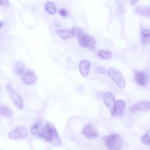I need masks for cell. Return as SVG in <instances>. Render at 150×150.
<instances>
[{"instance_id": "cell-1", "label": "cell", "mask_w": 150, "mask_h": 150, "mask_svg": "<svg viewBox=\"0 0 150 150\" xmlns=\"http://www.w3.org/2000/svg\"><path fill=\"white\" fill-rule=\"evenodd\" d=\"M40 136L47 142H51L54 139L57 144L59 145L61 144V141L56 129L50 122H47L43 128Z\"/></svg>"}, {"instance_id": "cell-2", "label": "cell", "mask_w": 150, "mask_h": 150, "mask_svg": "<svg viewBox=\"0 0 150 150\" xmlns=\"http://www.w3.org/2000/svg\"><path fill=\"white\" fill-rule=\"evenodd\" d=\"M103 141L109 150H120L122 146L121 137L117 134H114L104 137Z\"/></svg>"}, {"instance_id": "cell-3", "label": "cell", "mask_w": 150, "mask_h": 150, "mask_svg": "<svg viewBox=\"0 0 150 150\" xmlns=\"http://www.w3.org/2000/svg\"><path fill=\"white\" fill-rule=\"evenodd\" d=\"M109 76L120 88L123 89L126 86L125 81L120 72L117 69L111 67L107 70Z\"/></svg>"}, {"instance_id": "cell-4", "label": "cell", "mask_w": 150, "mask_h": 150, "mask_svg": "<svg viewBox=\"0 0 150 150\" xmlns=\"http://www.w3.org/2000/svg\"><path fill=\"white\" fill-rule=\"evenodd\" d=\"M27 134L26 128L23 126H19L11 130L9 132L8 137L11 140H21L25 138Z\"/></svg>"}, {"instance_id": "cell-5", "label": "cell", "mask_w": 150, "mask_h": 150, "mask_svg": "<svg viewBox=\"0 0 150 150\" xmlns=\"http://www.w3.org/2000/svg\"><path fill=\"white\" fill-rule=\"evenodd\" d=\"M79 41L81 46L90 50H93L95 47L96 44L95 39L90 35L83 34L79 37Z\"/></svg>"}, {"instance_id": "cell-6", "label": "cell", "mask_w": 150, "mask_h": 150, "mask_svg": "<svg viewBox=\"0 0 150 150\" xmlns=\"http://www.w3.org/2000/svg\"><path fill=\"white\" fill-rule=\"evenodd\" d=\"M10 97L15 105L19 109H22L23 106V103L22 98L19 93L10 85L6 86Z\"/></svg>"}, {"instance_id": "cell-7", "label": "cell", "mask_w": 150, "mask_h": 150, "mask_svg": "<svg viewBox=\"0 0 150 150\" xmlns=\"http://www.w3.org/2000/svg\"><path fill=\"white\" fill-rule=\"evenodd\" d=\"M104 103L111 114L114 110L115 103V99L112 94L110 92H106L104 95Z\"/></svg>"}, {"instance_id": "cell-8", "label": "cell", "mask_w": 150, "mask_h": 150, "mask_svg": "<svg viewBox=\"0 0 150 150\" xmlns=\"http://www.w3.org/2000/svg\"><path fill=\"white\" fill-rule=\"evenodd\" d=\"M150 110V101H142L132 105L129 109L130 113H133L139 110Z\"/></svg>"}, {"instance_id": "cell-9", "label": "cell", "mask_w": 150, "mask_h": 150, "mask_svg": "<svg viewBox=\"0 0 150 150\" xmlns=\"http://www.w3.org/2000/svg\"><path fill=\"white\" fill-rule=\"evenodd\" d=\"M126 106L125 101L121 99L117 100L115 102V108L112 115L118 117L121 116L124 113Z\"/></svg>"}, {"instance_id": "cell-10", "label": "cell", "mask_w": 150, "mask_h": 150, "mask_svg": "<svg viewBox=\"0 0 150 150\" xmlns=\"http://www.w3.org/2000/svg\"><path fill=\"white\" fill-rule=\"evenodd\" d=\"M82 132L86 137L91 139L96 138L98 135L96 129L91 124L86 125L83 129Z\"/></svg>"}, {"instance_id": "cell-11", "label": "cell", "mask_w": 150, "mask_h": 150, "mask_svg": "<svg viewBox=\"0 0 150 150\" xmlns=\"http://www.w3.org/2000/svg\"><path fill=\"white\" fill-rule=\"evenodd\" d=\"M23 79V82L26 85H32L36 81L37 77L35 73L31 70H28L24 74Z\"/></svg>"}, {"instance_id": "cell-12", "label": "cell", "mask_w": 150, "mask_h": 150, "mask_svg": "<svg viewBox=\"0 0 150 150\" xmlns=\"http://www.w3.org/2000/svg\"><path fill=\"white\" fill-rule=\"evenodd\" d=\"M91 66L90 62L86 60L80 61L79 66V70L81 74L84 76H87L89 72Z\"/></svg>"}, {"instance_id": "cell-13", "label": "cell", "mask_w": 150, "mask_h": 150, "mask_svg": "<svg viewBox=\"0 0 150 150\" xmlns=\"http://www.w3.org/2000/svg\"><path fill=\"white\" fill-rule=\"evenodd\" d=\"M55 33L63 39H69L75 37L72 29L57 30H55Z\"/></svg>"}, {"instance_id": "cell-14", "label": "cell", "mask_w": 150, "mask_h": 150, "mask_svg": "<svg viewBox=\"0 0 150 150\" xmlns=\"http://www.w3.org/2000/svg\"><path fill=\"white\" fill-rule=\"evenodd\" d=\"M134 78L136 83L140 86L145 85L146 82V78L143 72L137 71L134 74Z\"/></svg>"}, {"instance_id": "cell-15", "label": "cell", "mask_w": 150, "mask_h": 150, "mask_svg": "<svg viewBox=\"0 0 150 150\" xmlns=\"http://www.w3.org/2000/svg\"><path fill=\"white\" fill-rule=\"evenodd\" d=\"M141 41L144 45H146L150 43V29H144L141 30Z\"/></svg>"}, {"instance_id": "cell-16", "label": "cell", "mask_w": 150, "mask_h": 150, "mask_svg": "<svg viewBox=\"0 0 150 150\" xmlns=\"http://www.w3.org/2000/svg\"><path fill=\"white\" fill-rule=\"evenodd\" d=\"M43 129V128L41 122L38 121L32 126L31 128V132L33 135L40 136L42 132Z\"/></svg>"}, {"instance_id": "cell-17", "label": "cell", "mask_w": 150, "mask_h": 150, "mask_svg": "<svg viewBox=\"0 0 150 150\" xmlns=\"http://www.w3.org/2000/svg\"><path fill=\"white\" fill-rule=\"evenodd\" d=\"M13 68L14 72L18 75L22 74L24 72L25 69L24 64L20 61L16 62L13 64Z\"/></svg>"}, {"instance_id": "cell-18", "label": "cell", "mask_w": 150, "mask_h": 150, "mask_svg": "<svg viewBox=\"0 0 150 150\" xmlns=\"http://www.w3.org/2000/svg\"><path fill=\"white\" fill-rule=\"evenodd\" d=\"M0 111L1 115L3 116L10 118L13 116V112L11 110L4 105H1Z\"/></svg>"}, {"instance_id": "cell-19", "label": "cell", "mask_w": 150, "mask_h": 150, "mask_svg": "<svg viewBox=\"0 0 150 150\" xmlns=\"http://www.w3.org/2000/svg\"><path fill=\"white\" fill-rule=\"evenodd\" d=\"M45 8L46 11L51 15L54 14L57 11V8L55 5L52 2L47 3L45 6Z\"/></svg>"}, {"instance_id": "cell-20", "label": "cell", "mask_w": 150, "mask_h": 150, "mask_svg": "<svg viewBox=\"0 0 150 150\" xmlns=\"http://www.w3.org/2000/svg\"><path fill=\"white\" fill-rule=\"evenodd\" d=\"M141 141L143 144L145 145L150 144V129L148 130L146 134L141 137Z\"/></svg>"}, {"instance_id": "cell-21", "label": "cell", "mask_w": 150, "mask_h": 150, "mask_svg": "<svg viewBox=\"0 0 150 150\" xmlns=\"http://www.w3.org/2000/svg\"><path fill=\"white\" fill-rule=\"evenodd\" d=\"M98 54L100 58L103 59H109L112 57L111 53L102 50H99L98 52Z\"/></svg>"}, {"instance_id": "cell-22", "label": "cell", "mask_w": 150, "mask_h": 150, "mask_svg": "<svg viewBox=\"0 0 150 150\" xmlns=\"http://www.w3.org/2000/svg\"><path fill=\"white\" fill-rule=\"evenodd\" d=\"M72 30L75 37H79L84 33L83 30L77 27L73 28Z\"/></svg>"}, {"instance_id": "cell-23", "label": "cell", "mask_w": 150, "mask_h": 150, "mask_svg": "<svg viewBox=\"0 0 150 150\" xmlns=\"http://www.w3.org/2000/svg\"><path fill=\"white\" fill-rule=\"evenodd\" d=\"M138 10V12L140 13L150 16V7L141 8Z\"/></svg>"}, {"instance_id": "cell-24", "label": "cell", "mask_w": 150, "mask_h": 150, "mask_svg": "<svg viewBox=\"0 0 150 150\" xmlns=\"http://www.w3.org/2000/svg\"><path fill=\"white\" fill-rule=\"evenodd\" d=\"M59 12L63 16H66L67 14V12L64 9H61L59 10Z\"/></svg>"}, {"instance_id": "cell-25", "label": "cell", "mask_w": 150, "mask_h": 150, "mask_svg": "<svg viewBox=\"0 0 150 150\" xmlns=\"http://www.w3.org/2000/svg\"><path fill=\"white\" fill-rule=\"evenodd\" d=\"M97 71L101 74H104L106 72L105 69L102 67H98L97 68Z\"/></svg>"}, {"instance_id": "cell-26", "label": "cell", "mask_w": 150, "mask_h": 150, "mask_svg": "<svg viewBox=\"0 0 150 150\" xmlns=\"http://www.w3.org/2000/svg\"><path fill=\"white\" fill-rule=\"evenodd\" d=\"M0 4L1 5L7 6L9 4V2L8 0H1Z\"/></svg>"}, {"instance_id": "cell-27", "label": "cell", "mask_w": 150, "mask_h": 150, "mask_svg": "<svg viewBox=\"0 0 150 150\" xmlns=\"http://www.w3.org/2000/svg\"><path fill=\"white\" fill-rule=\"evenodd\" d=\"M138 1L136 0H131L130 1V3L131 5H134Z\"/></svg>"}, {"instance_id": "cell-28", "label": "cell", "mask_w": 150, "mask_h": 150, "mask_svg": "<svg viewBox=\"0 0 150 150\" xmlns=\"http://www.w3.org/2000/svg\"><path fill=\"white\" fill-rule=\"evenodd\" d=\"M2 26V23L0 22V27L1 28Z\"/></svg>"}]
</instances>
